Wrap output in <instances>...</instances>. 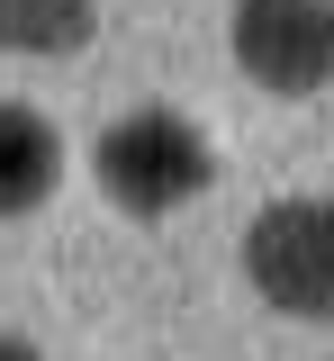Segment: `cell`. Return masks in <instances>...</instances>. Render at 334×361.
<instances>
[{"mask_svg":"<svg viewBox=\"0 0 334 361\" xmlns=\"http://www.w3.org/2000/svg\"><path fill=\"white\" fill-rule=\"evenodd\" d=\"M0 361H37V343H18V334H0Z\"/></svg>","mask_w":334,"mask_h":361,"instance_id":"6","label":"cell"},{"mask_svg":"<svg viewBox=\"0 0 334 361\" xmlns=\"http://www.w3.org/2000/svg\"><path fill=\"white\" fill-rule=\"evenodd\" d=\"M244 280L280 316L334 325V199H271L244 226Z\"/></svg>","mask_w":334,"mask_h":361,"instance_id":"2","label":"cell"},{"mask_svg":"<svg viewBox=\"0 0 334 361\" xmlns=\"http://www.w3.org/2000/svg\"><path fill=\"white\" fill-rule=\"evenodd\" d=\"M91 172L127 217H172V208H190L199 190L217 180V145L181 109H127L91 145Z\"/></svg>","mask_w":334,"mask_h":361,"instance_id":"1","label":"cell"},{"mask_svg":"<svg viewBox=\"0 0 334 361\" xmlns=\"http://www.w3.org/2000/svg\"><path fill=\"white\" fill-rule=\"evenodd\" d=\"M91 27H99V0H0L9 54H82Z\"/></svg>","mask_w":334,"mask_h":361,"instance_id":"5","label":"cell"},{"mask_svg":"<svg viewBox=\"0 0 334 361\" xmlns=\"http://www.w3.org/2000/svg\"><path fill=\"white\" fill-rule=\"evenodd\" d=\"M235 63L271 99H316L334 82V0H235Z\"/></svg>","mask_w":334,"mask_h":361,"instance_id":"3","label":"cell"},{"mask_svg":"<svg viewBox=\"0 0 334 361\" xmlns=\"http://www.w3.org/2000/svg\"><path fill=\"white\" fill-rule=\"evenodd\" d=\"M54 180H63V135H54V118L27 109V99H0V217L46 208Z\"/></svg>","mask_w":334,"mask_h":361,"instance_id":"4","label":"cell"}]
</instances>
